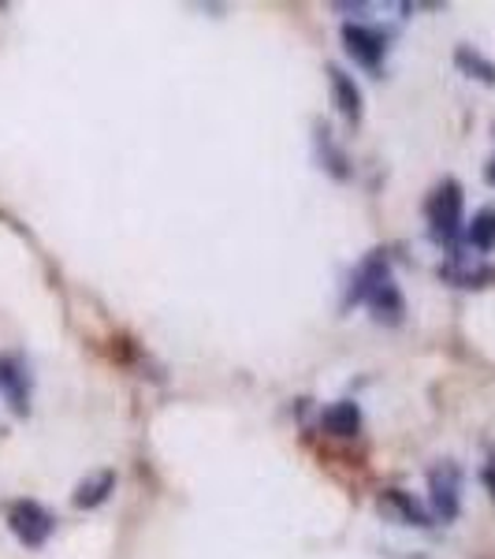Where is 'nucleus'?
I'll return each mask as SVG.
<instances>
[{
	"mask_svg": "<svg viewBox=\"0 0 495 559\" xmlns=\"http://www.w3.org/2000/svg\"><path fill=\"white\" fill-rule=\"evenodd\" d=\"M112 485H116V477H112V474H97V477H89V481L79 485V492H75V508H97V503H105V496L112 492Z\"/></svg>",
	"mask_w": 495,
	"mask_h": 559,
	"instance_id": "10",
	"label": "nucleus"
},
{
	"mask_svg": "<svg viewBox=\"0 0 495 559\" xmlns=\"http://www.w3.org/2000/svg\"><path fill=\"white\" fill-rule=\"evenodd\" d=\"M343 41H347V52L358 60V64H365V68H376L381 64V57H384V34L381 31H373V26H343Z\"/></svg>",
	"mask_w": 495,
	"mask_h": 559,
	"instance_id": "4",
	"label": "nucleus"
},
{
	"mask_svg": "<svg viewBox=\"0 0 495 559\" xmlns=\"http://www.w3.org/2000/svg\"><path fill=\"white\" fill-rule=\"evenodd\" d=\"M328 83H331V97H336L339 112H343L350 123L362 120V90L354 86V79H350L343 68H328Z\"/></svg>",
	"mask_w": 495,
	"mask_h": 559,
	"instance_id": "6",
	"label": "nucleus"
},
{
	"mask_svg": "<svg viewBox=\"0 0 495 559\" xmlns=\"http://www.w3.org/2000/svg\"><path fill=\"white\" fill-rule=\"evenodd\" d=\"M428 489H432V508L444 522H451L462 508V471L455 463H439L428 474Z\"/></svg>",
	"mask_w": 495,
	"mask_h": 559,
	"instance_id": "2",
	"label": "nucleus"
},
{
	"mask_svg": "<svg viewBox=\"0 0 495 559\" xmlns=\"http://www.w3.org/2000/svg\"><path fill=\"white\" fill-rule=\"evenodd\" d=\"M455 60H458V68H462L466 75L481 79V83H495V64H492V60H484L476 49H470V45H462V49L455 52Z\"/></svg>",
	"mask_w": 495,
	"mask_h": 559,
	"instance_id": "11",
	"label": "nucleus"
},
{
	"mask_svg": "<svg viewBox=\"0 0 495 559\" xmlns=\"http://www.w3.org/2000/svg\"><path fill=\"white\" fill-rule=\"evenodd\" d=\"M321 429L331 432V437H354L362 429V411L354 403H331L328 411L321 414Z\"/></svg>",
	"mask_w": 495,
	"mask_h": 559,
	"instance_id": "8",
	"label": "nucleus"
},
{
	"mask_svg": "<svg viewBox=\"0 0 495 559\" xmlns=\"http://www.w3.org/2000/svg\"><path fill=\"white\" fill-rule=\"evenodd\" d=\"M488 183H495V157H492V165H488Z\"/></svg>",
	"mask_w": 495,
	"mask_h": 559,
	"instance_id": "14",
	"label": "nucleus"
},
{
	"mask_svg": "<svg viewBox=\"0 0 495 559\" xmlns=\"http://www.w3.org/2000/svg\"><path fill=\"white\" fill-rule=\"evenodd\" d=\"M484 481H488V489H492V500H495V471L484 474Z\"/></svg>",
	"mask_w": 495,
	"mask_h": 559,
	"instance_id": "13",
	"label": "nucleus"
},
{
	"mask_svg": "<svg viewBox=\"0 0 495 559\" xmlns=\"http://www.w3.org/2000/svg\"><path fill=\"white\" fill-rule=\"evenodd\" d=\"M369 310L376 313V321H388V324H399L402 313H407V302H402L399 287H395V280H381V284L369 292Z\"/></svg>",
	"mask_w": 495,
	"mask_h": 559,
	"instance_id": "5",
	"label": "nucleus"
},
{
	"mask_svg": "<svg viewBox=\"0 0 495 559\" xmlns=\"http://www.w3.org/2000/svg\"><path fill=\"white\" fill-rule=\"evenodd\" d=\"M12 530H15V537L23 540V545H31V548H38L49 540L52 534V515L41 508V503H34V500H20L12 508Z\"/></svg>",
	"mask_w": 495,
	"mask_h": 559,
	"instance_id": "3",
	"label": "nucleus"
},
{
	"mask_svg": "<svg viewBox=\"0 0 495 559\" xmlns=\"http://www.w3.org/2000/svg\"><path fill=\"white\" fill-rule=\"evenodd\" d=\"M0 388L15 400V411H23V388H26V373L15 362L0 358Z\"/></svg>",
	"mask_w": 495,
	"mask_h": 559,
	"instance_id": "12",
	"label": "nucleus"
},
{
	"mask_svg": "<svg viewBox=\"0 0 495 559\" xmlns=\"http://www.w3.org/2000/svg\"><path fill=\"white\" fill-rule=\"evenodd\" d=\"M381 511L395 522H402V526H428V515L413 503V496H407L402 489H391L381 496Z\"/></svg>",
	"mask_w": 495,
	"mask_h": 559,
	"instance_id": "7",
	"label": "nucleus"
},
{
	"mask_svg": "<svg viewBox=\"0 0 495 559\" xmlns=\"http://www.w3.org/2000/svg\"><path fill=\"white\" fill-rule=\"evenodd\" d=\"M425 213H428L432 239L444 242V247H455L458 231H462V187H458L455 179L439 183L428 198Z\"/></svg>",
	"mask_w": 495,
	"mask_h": 559,
	"instance_id": "1",
	"label": "nucleus"
},
{
	"mask_svg": "<svg viewBox=\"0 0 495 559\" xmlns=\"http://www.w3.org/2000/svg\"><path fill=\"white\" fill-rule=\"evenodd\" d=\"M466 239H470L476 250H484V254L495 250V210L492 205L473 216V224L466 228Z\"/></svg>",
	"mask_w": 495,
	"mask_h": 559,
	"instance_id": "9",
	"label": "nucleus"
}]
</instances>
